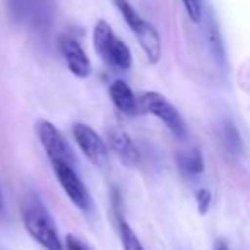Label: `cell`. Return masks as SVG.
Instances as JSON below:
<instances>
[{
    "mask_svg": "<svg viewBox=\"0 0 250 250\" xmlns=\"http://www.w3.org/2000/svg\"><path fill=\"white\" fill-rule=\"evenodd\" d=\"M22 223L28 233L46 250H63L60 233L53 221L52 214L42 201L35 195L22 206Z\"/></svg>",
    "mask_w": 250,
    "mask_h": 250,
    "instance_id": "obj_1",
    "label": "cell"
},
{
    "mask_svg": "<svg viewBox=\"0 0 250 250\" xmlns=\"http://www.w3.org/2000/svg\"><path fill=\"white\" fill-rule=\"evenodd\" d=\"M115 7L118 9V12L122 14L124 21L127 22L132 33L136 35L137 42H139L141 48L144 50L147 60L151 63H158L161 57V38L160 33L156 31L151 22H147L136 9L132 7L129 0H113Z\"/></svg>",
    "mask_w": 250,
    "mask_h": 250,
    "instance_id": "obj_2",
    "label": "cell"
},
{
    "mask_svg": "<svg viewBox=\"0 0 250 250\" xmlns=\"http://www.w3.org/2000/svg\"><path fill=\"white\" fill-rule=\"evenodd\" d=\"M93 43L98 55L108 65L118 70H129L132 65V55L129 46L117 38L111 26L106 21H98L93 29Z\"/></svg>",
    "mask_w": 250,
    "mask_h": 250,
    "instance_id": "obj_3",
    "label": "cell"
},
{
    "mask_svg": "<svg viewBox=\"0 0 250 250\" xmlns=\"http://www.w3.org/2000/svg\"><path fill=\"white\" fill-rule=\"evenodd\" d=\"M139 106L143 111L156 117L158 120H161L167 129L173 134L175 137L182 139L185 137V132H187V127H185V122L182 118V115L178 113V110L160 93H154V91H149V93H144L143 96L139 98Z\"/></svg>",
    "mask_w": 250,
    "mask_h": 250,
    "instance_id": "obj_4",
    "label": "cell"
},
{
    "mask_svg": "<svg viewBox=\"0 0 250 250\" xmlns=\"http://www.w3.org/2000/svg\"><path fill=\"white\" fill-rule=\"evenodd\" d=\"M7 5L11 18L18 22L43 29L52 21L53 0H7Z\"/></svg>",
    "mask_w": 250,
    "mask_h": 250,
    "instance_id": "obj_5",
    "label": "cell"
},
{
    "mask_svg": "<svg viewBox=\"0 0 250 250\" xmlns=\"http://www.w3.org/2000/svg\"><path fill=\"white\" fill-rule=\"evenodd\" d=\"M50 163H52L60 187L63 188V192H65L67 197L70 199V202H72L76 208L83 209V211H87V209L91 208L89 192H87L84 182L79 178V175L76 173L74 167L63 163V161H50Z\"/></svg>",
    "mask_w": 250,
    "mask_h": 250,
    "instance_id": "obj_6",
    "label": "cell"
},
{
    "mask_svg": "<svg viewBox=\"0 0 250 250\" xmlns=\"http://www.w3.org/2000/svg\"><path fill=\"white\" fill-rule=\"evenodd\" d=\"M38 137L42 143L43 149L46 151L50 161H63V163L74 167L76 165V158L70 149L69 143L65 141L63 134L57 129L55 125L48 120H40L38 122Z\"/></svg>",
    "mask_w": 250,
    "mask_h": 250,
    "instance_id": "obj_7",
    "label": "cell"
},
{
    "mask_svg": "<svg viewBox=\"0 0 250 250\" xmlns=\"http://www.w3.org/2000/svg\"><path fill=\"white\" fill-rule=\"evenodd\" d=\"M74 139L84 156L96 167H104L108 161V147L101 136L86 124H76L72 129Z\"/></svg>",
    "mask_w": 250,
    "mask_h": 250,
    "instance_id": "obj_8",
    "label": "cell"
},
{
    "mask_svg": "<svg viewBox=\"0 0 250 250\" xmlns=\"http://www.w3.org/2000/svg\"><path fill=\"white\" fill-rule=\"evenodd\" d=\"M59 48L70 72L76 77L86 79L91 74V62H89V59H87L86 52L83 50V46L74 38L63 35L59 38Z\"/></svg>",
    "mask_w": 250,
    "mask_h": 250,
    "instance_id": "obj_9",
    "label": "cell"
},
{
    "mask_svg": "<svg viewBox=\"0 0 250 250\" xmlns=\"http://www.w3.org/2000/svg\"><path fill=\"white\" fill-rule=\"evenodd\" d=\"M106 137L110 147L113 149V153H117V156L124 161L127 167H137L141 163V153L137 149L136 143L132 141V137L125 130L118 129V127H110L106 130Z\"/></svg>",
    "mask_w": 250,
    "mask_h": 250,
    "instance_id": "obj_10",
    "label": "cell"
},
{
    "mask_svg": "<svg viewBox=\"0 0 250 250\" xmlns=\"http://www.w3.org/2000/svg\"><path fill=\"white\" fill-rule=\"evenodd\" d=\"M110 98L115 106H117V110L122 111L124 115H127V117H136L139 113V101H137L136 94L132 93L130 86L125 81L117 79L111 83Z\"/></svg>",
    "mask_w": 250,
    "mask_h": 250,
    "instance_id": "obj_11",
    "label": "cell"
},
{
    "mask_svg": "<svg viewBox=\"0 0 250 250\" xmlns=\"http://www.w3.org/2000/svg\"><path fill=\"white\" fill-rule=\"evenodd\" d=\"M178 170L184 177H197L204 171V158L197 147H190L187 151H182L177 156Z\"/></svg>",
    "mask_w": 250,
    "mask_h": 250,
    "instance_id": "obj_12",
    "label": "cell"
},
{
    "mask_svg": "<svg viewBox=\"0 0 250 250\" xmlns=\"http://www.w3.org/2000/svg\"><path fill=\"white\" fill-rule=\"evenodd\" d=\"M118 228H120V240L122 245H124V250H144L141 240L137 238V235L132 231L127 221L120 218V223H118Z\"/></svg>",
    "mask_w": 250,
    "mask_h": 250,
    "instance_id": "obj_13",
    "label": "cell"
},
{
    "mask_svg": "<svg viewBox=\"0 0 250 250\" xmlns=\"http://www.w3.org/2000/svg\"><path fill=\"white\" fill-rule=\"evenodd\" d=\"M223 141H225V146L228 147V151L231 154L242 153V139H240V134L235 125L229 124V122H226V124L223 125Z\"/></svg>",
    "mask_w": 250,
    "mask_h": 250,
    "instance_id": "obj_14",
    "label": "cell"
},
{
    "mask_svg": "<svg viewBox=\"0 0 250 250\" xmlns=\"http://www.w3.org/2000/svg\"><path fill=\"white\" fill-rule=\"evenodd\" d=\"M211 201H212V195L208 188H199L195 192V202H197V209H199V214H208L209 208H211Z\"/></svg>",
    "mask_w": 250,
    "mask_h": 250,
    "instance_id": "obj_15",
    "label": "cell"
},
{
    "mask_svg": "<svg viewBox=\"0 0 250 250\" xmlns=\"http://www.w3.org/2000/svg\"><path fill=\"white\" fill-rule=\"evenodd\" d=\"M184 2V7L187 11L188 18L194 22H199L202 18V4L201 0H182Z\"/></svg>",
    "mask_w": 250,
    "mask_h": 250,
    "instance_id": "obj_16",
    "label": "cell"
},
{
    "mask_svg": "<svg viewBox=\"0 0 250 250\" xmlns=\"http://www.w3.org/2000/svg\"><path fill=\"white\" fill-rule=\"evenodd\" d=\"M65 249L67 250H89V247H87L84 242H81V240L77 238V236L67 235V238H65Z\"/></svg>",
    "mask_w": 250,
    "mask_h": 250,
    "instance_id": "obj_17",
    "label": "cell"
},
{
    "mask_svg": "<svg viewBox=\"0 0 250 250\" xmlns=\"http://www.w3.org/2000/svg\"><path fill=\"white\" fill-rule=\"evenodd\" d=\"M214 250H229V247H228V243H226L223 238H218L214 242Z\"/></svg>",
    "mask_w": 250,
    "mask_h": 250,
    "instance_id": "obj_18",
    "label": "cell"
},
{
    "mask_svg": "<svg viewBox=\"0 0 250 250\" xmlns=\"http://www.w3.org/2000/svg\"><path fill=\"white\" fill-rule=\"evenodd\" d=\"M0 208H2V194H0Z\"/></svg>",
    "mask_w": 250,
    "mask_h": 250,
    "instance_id": "obj_19",
    "label": "cell"
}]
</instances>
